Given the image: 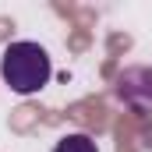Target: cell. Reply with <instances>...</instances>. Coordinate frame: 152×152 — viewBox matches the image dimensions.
<instances>
[{"instance_id": "cell-1", "label": "cell", "mask_w": 152, "mask_h": 152, "mask_svg": "<svg viewBox=\"0 0 152 152\" xmlns=\"http://www.w3.org/2000/svg\"><path fill=\"white\" fill-rule=\"evenodd\" d=\"M50 75H53V64H50V53H46L39 42H28V39L11 42V46L4 50V57H0V78H4V85H7L11 92H18V96L39 92V88L50 81Z\"/></svg>"}, {"instance_id": "cell-2", "label": "cell", "mask_w": 152, "mask_h": 152, "mask_svg": "<svg viewBox=\"0 0 152 152\" xmlns=\"http://www.w3.org/2000/svg\"><path fill=\"white\" fill-rule=\"evenodd\" d=\"M117 99L134 113L152 110V67H127L117 78Z\"/></svg>"}, {"instance_id": "cell-3", "label": "cell", "mask_w": 152, "mask_h": 152, "mask_svg": "<svg viewBox=\"0 0 152 152\" xmlns=\"http://www.w3.org/2000/svg\"><path fill=\"white\" fill-rule=\"evenodd\" d=\"M53 152H99V149H96V142H92L88 134L75 131V134H64V138L53 145Z\"/></svg>"}]
</instances>
